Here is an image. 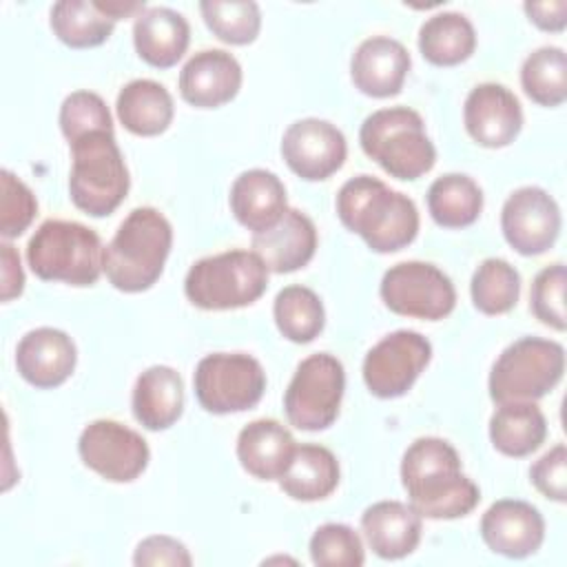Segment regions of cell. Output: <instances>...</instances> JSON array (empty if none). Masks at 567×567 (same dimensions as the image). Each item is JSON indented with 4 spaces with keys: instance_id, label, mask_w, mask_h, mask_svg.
I'll list each match as a JSON object with an SVG mask.
<instances>
[{
    "instance_id": "cell-1",
    "label": "cell",
    "mask_w": 567,
    "mask_h": 567,
    "mask_svg": "<svg viewBox=\"0 0 567 567\" xmlns=\"http://www.w3.org/2000/svg\"><path fill=\"white\" fill-rule=\"evenodd\" d=\"M401 483L421 518H461L481 501L478 485L463 474L458 452L439 436H421L410 443L401 458Z\"/></svg>"
},
{
    "instance_id": "cell-2",
    "label": "cell",
    "mask_w": 567,
    "mask_h": 567,
    "mask_svg": "<svg viewBox=\"0 0 567 567\" xmlns=\"http://www.w3.org/2000/svg\"><path fill=\"white\" fill-rule=\"evenodd\" d=\"M341 224L357 233L374 252H396L419 233L416 204L372 175L350 177L337 193Z\"/></svg>"
},
{
    "instance_id": "cell-3",
    "label": "cell",
    "mask_w": 567,
    "mask_h": 567,
    "mask_svg": "<svg viewBox=\"0 0 567 567\" xmlns=\"http://www.w3.org/2000/svg\"><path fill=\"white\" fill-rule=\"evenodd\" d=\"M173 246L171 221L153 206L133 208L104 248V275L122 292H144L164 272Z\"/></svg>"
},
{
    "instance_id": "cell-4",
    "label": "cell",
    "mask_w": 567,
    "mask_h": 567,
    "mask_svg": "<svg viewBox=\"0 0 567 567\" xmlns=\"http://www.w3.org/2000/svg\"><path fill=\"white\" fill-rule=\"evenodd\" d=\"M359 144L370 159L396 179H419L436 164V148L425 133V122L410 106L370 113L359 128Z\"/></svg>"
},
{
    "instance_id": "cell-5",
    "label": "cell",
    "mask_w": 567,
    "mask_h": 567,
    "mask_svg": "<svg viewBox=\"0 0 567 567\" xmlns=\"http://www.w3.org/2000/svg\"><path fill=\"white\" fill-rule=\"evenodd\" d=\"M27 264L42 281L93 286L104 272V246L80 221L47 219L27 244Z\"/></svg>"
},
{
    "instance_id": "cell-6",
    "label": "cell",
    "mask_w": 567,
    "mask_h": 567,
    "mask_svg": "<svg viewBox=\"0 0 567 567\" xmlns=\"http://www.w3.org/2000/svg\"><path fill=\"white\" fill-rule=\"evenodd\" d=\"M71 146L69 197L75 208L91 217L111 215L126 197L131 177L115 133L95 131L78 137Z\"/></svg>"
},
{
    "instance_id": "cell-7",
    "label": "cell",
    "mask_w": 567,
    "mask_h": 567,
    "mask_svg": "<svg viewBox=\"0 0 567 567\" xmlns=\"http://www.w3.org/2000/svg\"><path fill=\"white\" fill-rule=\"evenodd\" d=\"M268 288V268L257 252L235 248L197 259L184 279L186 299L202 310H235L255 303Z\"/></svg>"
},
{
    "instance_id": "cell-8",
    "label": "cell",
    "mask_w": 567,
    "mask_h": 567,
    "mask_svg": "<svg viewBox=\"0 0 567 567\" xmlns=\"http://www.w3.org/2000/svg\"><path fill=\"white\" fill-rule=\"evenodd\" d=\"M565 348L540 337H520L509 343L492 365L489 396L494 403L538 401L563 379Z\"/></svg>"
},
{
    "instance_id": "cell-9",
    "label": "cell",
    "mask_w": 567,
    "mask_h": 567,
    "mask_svg": "<svg viewBox=\"0 0 567 567\" xmlns=\"http://www.w3.org/2000/svg\"><path fill=\"white\" fill-rule=\"evenodd\" d=\"M346 390L343 363L328 354L317 352L306 357L284 394V410L288 423L303 432H319L334 423Z\"/></svg>"
},
{
    "instance_id": "cell-10",
    "label": "cell",
    "mask_w": 567,
    "mask_h": 567,
    "mask_svg": "<svg viewBox=\"0 0 567 567\" xmlns=\"http://www.w3.org/2000/svg\"><path fill=\"white\" fill-rule=\"evenodd\" d=\"M195 396L210 414L255 408L266 390L261 363L246 352H213L199 359L193 374Z\"/></svg>"
},
{
    "instance_id": "cell-11",
    "label": "cell",
    "mask_w": 567,
    "mask_h": 567,
    "mask_svg": "<svg viewBox=\"0 0 567 567\" xmlns=\"http://www.w3.org/2000/svg\"><path fill=\"white\" fill-rule=\"evenodd\" d=\"M379 295L396 315L439 321L456 306L452 279L427 261H401L385 270Z\"/></svg>"
},
{
    "instance_id": "cell-12",
    "label": "cell",
    "mask_w": 567,
    "mask_h": 567,
    "mask_svg": "<svg viewBox=\"0 0 567 567\" xmlns=\"http://www.w3.org/2000/svg\"><path fill=\"white\" fill-rule=\"evenodd\" d=\"M432 359V343L416 330H394L363 359V381L379 399L403 396Z\"/></svg>"
},
{
    "instance_id": "cell-13",
    "label": "cell",
    "mask_w": 567,
    "mask_h": 567,
    "mask_svg": "<svg viewBox=\"0 0 567 567\" xmlns=\"http://www.w3.org/2000/svg\"><path fill=\"white\" fill-rule=\"evenodd\" d=\"M78 452L89 470L111 483L135 481L151 461L144 436L113 419L91 421L78 439Z\"/></svg>"
},
{
    "instance_id": "cell-14",
    "label": "cell",
    "mask_w": 567,
    "mask_h": 567,
    "mask_svg": "<svg viewBox=\"0 0 567 567\" xmlns=\"http://www.w3.org/2000/svg\"><path fill=\"white\" fill-rule=\"evenodd\" d=\"M501 230L505 241L520 255H543L560 233V208L540 186H520L501 208Z\"/></svg>"
},
{
    "instance_id": "cell-15",
    "label": "cell",
    "mask_w": 567,
    "mask_h": 567,
    "mask_svg": "<svg viewBox=\"0 0 567 567\" xmlns=\"http://www.w3.org/2000/svg\"><path fill=\"white\" fill-rule=\"evenodd\" d=\"M281 155L295 175L308 182H321L343 166L348 142L332 122L303 117L286 128Z\"/></svg>"
},
{
    "instance_id": "cell-16",
    "label": "cell",
    "mask_w": 567,
    "mask_h": 567,
    "mask_svg": "<svg viewBox=\"0 0 567 567\" xmlns=\"http://www.w3.org/2000/svg\"><path fill=\"white\" fill-rule=\"evenodd\" d=\"M467 135L485 148L509 146L523 128L518 97L498 82L476 84L463 104Z\"/></svg>"
},
{
    "instance_id": "cell-17",
    "label": "cell",
    "mask_w": 567,
    "mask_h": 567,
    "mask_svg": "<svg viewBox=\"0 0 567 567\" xmlns=\"http://www.w3.org/2000/svg\"><path fill=\"white\" fill-rule=\"evenodd\" d=\"M483 543L505 558H527L545 540L543 514L527 501L501 498L481 518Z\"/></svg>"
},
{
    "instance_id": "cell-18",
    "label": "cell",
    "mask_w": 567,
    "mask_h": 567,
    "mask_svg": "<svg viewBox=\"0 0 567 567\" xmlns=\"http://www.w3.org/2000/svg\"><path fill=\"white\" fill-rule=\"evenodd\" d=\"M241 64L224 49H202L179 71V95L195 109H217L241 89Z\"/></svg>"
},
{
    "instance_id": "cell-19",
    "label": "cell",
    "mask_w": 567,
    "mask_h": 567,
    "mask_svg": "<svg viewBox=\"0 0 567 567\" xmlns=\"http://www.w3.org/2000/svg\"><path fill=\"white\" fill-rule=\"evenodd\" d=\"M78 350L73 339L58 328L29 330L16 348V368L33 388L49 390L62 385L75 370Z\"/></svg>"
},
{
    "instance_id": "cell-20",
    "label": "cell",
    "mask_w": 567,
    "mask_h": 567,
    "mask_svg": "<svg viewBox=\"0 0 567 567\" xmlns=\"http://www.w3.org/2000/svg\"><path fill=\"white\" fill-rule=\"evenodd\" d=\"M408 49L388 35L365 38L352 53L350 78L354 86L370 97H392L401 93L410 71Z\"/></svg>"
},
{
    "instance_id": "cell-21",
    "label": "cell",
    "mask_w": 567,
    "mask_h": 567,
    "mask_svg": "<svg viewBox=\"0 0 567 567\" xmlns=\"http://www.w3.org/2000/svg\"><path fill=\"white\" fill-rule=\"evenodd\" d=\"M250 246L266 264L268 272H295L315 257L317 228L306 213L286 208L275 226L252 235Z\"/></svg>"
},
{
    "instance_id": "cell-22",
    "label": "cell",
    "mask_w": 567,
    "mask_h": 567,
    "mask_svg": "<svg viewBox=\"0 0 567 567\" xmlns=\"http://www.w3.org/2000/svg\"><path fill=\"white\" fill-rule=\"evenodd\" d=\"M361 532L379 558L399 560L419 547L421 516L410 503L379 501L361 514Z\"/></svg>"
},
{
    "instance_id": "cell-23",
    "label": "cell",
    "mask_w": 567,
    "mask_h": 567,
    "mask_svg": "<svg viewBox=\"0 0 567 567\" xmlns=\"http://www.w3.org/2000/svg\"><path fill=\"white\" fill-rule=\"evenodd\" d=\"M297 443L275 419H255L237 436L239 465L259 481H279L295 456Z\"/></svg>"
},
{
    "instance_id": "cell-24",
    "label": "cell",
    "mask_w": 567,
    "mask_h": 567,
    "mask_svg": "<svg viewBox=\"0 0 567 567\" xmlns=\"http://www.w3.org/2000/svg\"><path fill=\"white\" fill-rule=\"evenodd\" d=\"M190 27L186 18L171 7H146L133 22V44L137 55L155 66L171 69L186 53Z\"/></svg>"
},
{
    "instance_id": "cell-25",
    "label": "cell",
    "mask_w": 567,
    "mask_h": 567,
    "mask_svg": "<svg viewBox=\"0 0 567 567\" xmlns=\"http://www.w3.org/2000/svg\"><path fill=\"white\" fill-rule=\"evenodd\" d=\"M286 208V186L272 171L250 168L235 177L230 186V210L252 235L275 226Z\"/></svg>"
},
{
    "instance_id": "cell-26",
    "label": "cell",
    "mask_w": 567,
    "mask_h": 567,
    "mask_svg": "<svg viewBox=\"0 0 567 567\" xmlns=\"http://www.w3.org/2000/svg\"><path fill=\"white\" fill-rule=\"evenodd\" d=\"M133 416L151 432L168 430L184 412V381L171 365L146 368L133 385Z\"/></svg>"
},
{
    "instance_id": "cell-27",
    "label": "cell",
    "mask_w": 567,
    "mask_h": 567,
    "mask_svg": "<svg viewBox=\"0 0 567 567\" xmlns=\"http://www.w3.org/2000/svg\"><path fill=\"white\" fill-rule=\"evenodd\" d=\"M115 111L120 124L128 133L140 137H153L164 133L175 115L168 89L148 78L126 82L117 93Z\"/></svg>"
},
{
    "instance_id": "cell-28",
    "label": "cell",
    "mask_w": 567,
    "mask_h": 567,
    "mask_svg": "<svg viewBox=\"0 0 567 567\" xmlns=\"http://www.w3.org/2000/svg\"><path fill=\"white\" fill-rule=\"evenodd\" d=\"M547 436V419L534 401L498 403L489 416V441L505 456H527Z\"/></svg>"
},
{
    "instance_id": "cell-29",
    "label": "cell",
    "mask_w": 567,
    "mask_h": 567,
    "mask_svg": "<svg viewBox=\"0 0 567 567\" xmlns=\"http://www.w3.org/2000/svg\"><path fill=\"white\" fill-rule=\"evenodd\" d=\"M339 461L337 456L317 443L297 445L288 470L279 478V487L301 503H312L330 496L339 485Z\"/></svg>"
},
{
    "instance_id": "cell-30",
    "label": "cell",
    "mask_w": 567,
    "mask_h": 567,
    "mask_svg": "<svg viewBox=\"0 0 567 567\" xmlns=\"http://www.w3.org/2000/svg\"><path fill=\"white\" fill-rule=\"evenodd\" d=\"M476 49V31L467 16L441 11L430 16L419 29V51L434 66L465 62Z\"/></svg>"
},
{
    "instance_id": "cell-31",
    "label": "cell",
    "mask_w": 567,
    "mask_h": 567,
    "mask_svg": "<svg viewBox=\"0 0 567 567\" xmlns=\"http://www.w3.org/2000/svg\"><path fill=\"white\" fill-rule=\"evenodd\" d=\"M427 210L443 228L472 226L483 210V190L465 173H445L427 188Z\"/></svg>"
},
{
    "instance_id": "cell-32",
    "label": "cell",
    "mask_w": 567,
    "mask_h": 567,
    "mask_svg": "<svg viewBox=\"0 0 567 567\" xmlns=\"http://www.w3.org/2000/svg\"><path fill=\"white\" fill-rule=\"evenodd\" d=\"M51 29L71 49H91L109 40L115 20L97 0H60L51 7Z\"/></svg>"
},
{
    "instance_id": "cell-33",
    "label": "cell",
    "mask_w": 567,
    "mask_h": 567,
    "mask_svg": "<svg viewBox=\"0 0 567 567\" xmlns=\"http://www.w3.org/2000/svg\"><path fill=\"white\" fill-rule=\"evenodd\" d=\"M272 317L279 332L292 343H310L326 326V310L319 295L306 286H286L277 292Z\"/></svg>"
},
{
    "instance_id": "cell-34",
    "label": "cell",
    "mask_w": 567,
    "mask_h": 567,
    "mask_svg": "<svg viewBox=\"0 0 567 567\" xmlns=\"http://www.w3.org/2000/svg\"><path fill=\"white\" fill-rule=\"evenodd\" d=\"M525 95L540 106H558L567 100V55L560 47L532 51L520 66Z\"/></svg>"
},
{
    "instance_id": "cell-35",
    "label": "cell",
    "mask_w": 567,
    "mask_h": 567,
    "mask_svg": "<svg viewBox=\"0 0 567 567\" xmlns=\"http://www.w3.org/2000/svg\"><path fill=\"white\" fill-rule=\"evenodd\" d=\"M470 295L476 310L483 315H505L518 301L520 275L509 261L501 257H487L472 275Z\"/></svg>"
},
{
    "instance_id": "cell-36",
    "label": "cell",
    "mask_w": 567,
    "mask_h": 567,
    "mask_svg": "<svg viewBox=\"0 0 567 567\" xmlns=\"http://www.w3.org/2000/svg\"><path fill=\"white\" fill-rule=\"evenodd\" d=\"M199 11L206 27L226 44L244 47L259 35L261 11L252 0H202Z\"/></svg>"
},
{
    "instance_id": "cell-37",
    "label": "cell",
    "mask_w": 567,
    "mask_h": 567,
    "mask_svg": "<svg viewBox=\"0 0 567 567\" xmlns=\"http://www.w3.org/2000/svg\"><path fill=\"white\" fill-rule=\"evenodd\" d=\"M308 551L317 567H361L365 563L361 536L343 523L319 525L310 536Z\"/></svg>"
},
{
    "instance_id": "cell-38",
    "label": "cell",
    "mask_w": 567,
    "mask_h": 567,
    "mask_svg": "<svg viewBox=\"0 0 567 567\" xmlns=\"http://www.w3.org/2000/svg\"><path fill=\"white\" fill-rule=\"evenodd\" d=\"M60 131L66 142H75L82 135L95 131L113 133V117L106 102L93 91H73L60 106Z\"/></svg>"
},
{
    "instance_id": "cell-39",
    "label": "cell",
    "mask_w": 567,
    "mask_h": 567,
    "mask_svg": "<svg viewBox=\"0 0 567 567\" xmlns=\"http://www.w3.org/2000/svg\"><path fill=\"white\" fill-rule=\"evenodd\" d=\"M565 266L563 264H551L547 268H543L534 281H532V290H529V308L534 312V317L563 332L567 328V319H565Z\"/></svg>"
},
{
    "instance_id": "cell-40",
    "label": "cell",
    "mask_w": 567,
    "mask_h": 567,
    "mask_svg": "<svg viewBox=\"0 0 567 567\" xmlns=\"http://www.w3.org/2000/svg\"><path fill=\"white\" fill-rule=\"evenodd\" d=\"M0 235L4 239L20 237L38 215V199L31 188L11 171L0 173Z\"/></svg>"
},
{
    "instance_id": "cell-41",
    "label": "cell",
    "mask_w": 567,
    "mask_h": 567,
    "mask_svg": "<svg viewBox=\"0 0 567 567\" xmlns=\"http://www.w3.org/2000/svg\"><path fill=\"white\" fill-rule=\"evenodd\" d=\"M529 478L534 487L549 501L565 503L567 498V450L563 443H556L545 452L532 467Z\"/></svg>"
},
{
    "instance_id": "cell-42",
    "label": "cell",
    "mask_w": 567,
    "mask_h": 567,
    "mask_svg": "<svg viewBox=\"0 0 567 567\" xmlns=\"http://www.w3.org/2000/svg\"><path fill=\"white\" fill-rule=\"evenodd\" d=\"M193 563L186 545L173 536L153 534L137 543L133 554V565L146 567V565H171V567H188Z\"/></svg>"
},
{
    "instance_id": "cell-43",
    "label": "cell",
    "mask_w": 567,
    "mask_h": 567,
    "mask_svg": "<svg viewBox=\"0 0 567 567\" xmlns=\"http://www.w3.org/2000/svg\"><path fill=\"white\" fill-rule=\"evenodd\" d=\"M0 261H2V301H11L20 297L24 290V270H22L18 250L9 241H2L0 246Z\"/></svg>"
},
{
    "instance_id": "cell-44",
    "label": "cell",
    "mask_w": 567,
    "mask_h": 567,
    "mask_svg": "<svg viewBox=\"0 0 567 567\" xmlns=\"http://www.w3.org/2000/svg\"><path fill=\"white\" fill-rule=\"evenodd\" d=\"M527 18L543 31H563L567 24V0L554 2H525L523 4Z\"/></svg>"
}]
</instances>
